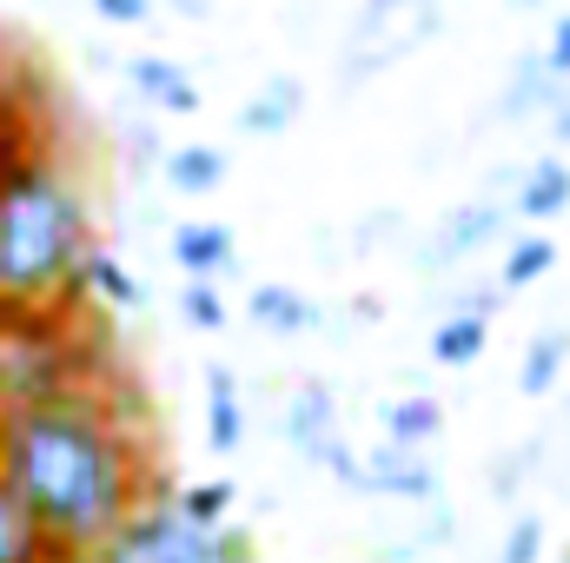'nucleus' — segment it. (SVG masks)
I'll return each mask as SVG.
<instances>
[{"label": "nucleus", "mask_w": 570, "mask_h": 563, "mask_svg": "<svg viewBox=\"0 0 570 563\" xmlns=\"http://www.w3.org/2000/svg\"><path fill=\"white\" fill-rule=\"evenodd\" d=\"M558 273V239L551 233H518L511 246H504V259H498V292L511 298V292H531L538 279H551Z\"/></svg>", "instance_id": "f3484780"}, {"label": "nucleus", "mask_w": 570, "mask_h": 563, "mask_svg": "<svg viewBox=\"0 0 570 563\" xmlns=\"http://www.w3.org/2000/svg\"><path fill=\"white\" fill-rule=\"evenodd\" d=\"M332 431H338V398H332V385H325V378H305V385L285 398L279 437L298 457H318V444H325Z\"/></svg>", "instance_id": "1a4fd4ad"}, {"label": "nucleus", "mask_w": 570, "mask_h": 563, "mask_svg": "<svg viewBox=\"0 0 570 563\" xmlns=\"http://www.w3.org/2000/svg\"><path fill=\"white\" fill-rule=\"evenodd\" d=\"M312 464H325L352 497H365V451H358V444H345V431H332V437L318 444V457H312Z\"/></svg>", "instance_id": "b1692460"}, {"label": "nucleus", "mask_w": 570, "mask_h": 563, "mask_svg": "<svg viewBox=\"0 0 570 563\" xmlns=\"http://www.w3.org/2000/svg\"><path fill=\"white\" fill-rule=\"evenodd\" d=\"M114 372L100 312L87 305H13L0 298V412L53 398L80 378Z\"/></svg>", "instance_id": "7ed1b4c3"}, {"label": "nucleus", "mask_w": 570, "mask_h": 563, "mask_svg": "<svg viewBox=\"0 0 570 563\" xmlns=\"http://www.w3.org/2000/svg\"><path fill=\"white\" fill-rule=\"evenodd\" d=\"M246 318H253L259 332H273V338H305V332L318 325V305H312L298 285L266 279V285L246 292Z\"/></svg>", "instance_id": "ddd939ff"}, {"label": "nucleus", "mask_w": 570, "mask_h": 563, "mask_svg": "<svg viewBox=\"0 0 570 563\" xmlns=\"http://www.w3.org/2000/svg\"><path fill=\"white\" fill-rule=\"evenodd\" d=\"M179 318L193 325V332H226V298H219V279H186L179 285Z\"/></svg>", "instance_id": "5701e85b"}, {"label": "nucleus", "mask_w": 570, "mask_h": 563, "mask_svg": "<svg viewBox=\"0 0 570 563\" xmlns=\"http://www.w3.org/2000/svg\"><path fill=\"white\" fill-rule=\"evenodd\" d=\"M173 266L186 279H226L239 266V239L219 219H179L173 226Z\"/></svg>", "instance_id": "6e6552de"}, {"label": "nucleus", "mask_w": 570, "mask_h": 563, "mask_svg": "<svg viewBox=\"0 0 570 563\" xmlns=\"http://www.w3.org/2000/svg\"><path fill=\"white\" fill-rule=\"evenodd\" d=\"M438 431H444V405H438L431 392H399V398L379 405V437H392V444H419V451H431Z\"/></svg>", "instance_id": "dca6fc26"}, {"label": "nucleus", "mask_w": 570, "mask_h": 563, "mask_svg": "<svg viewBox=\"0 0 570 563\" xmlns=\"http://www.w3.org/2000/svg\"><path fill=\"white\" fill-rule=\"evenodd\" d=\"M0 477L47 524L67 563H87L107 531L159 491V457L153 431L134 418V385L120 392V372H100L0 412Z\"/></svg>", "instance_id": "f257e3e1"}, {"label": "nucleus", "mask_w": 570, "mask_h": 563, "mask_svg": "<svg viewBox=\"0 0 570 563\" xmlns=\"http://www.w3.org/2000/svg\"><path fill=\"white\" fill-rule=\"evenodd\" d=\"M87 563H259L253 537L226 517V524H199L173 504V491H153L140 511H127L107 544Z\"/></svg>", "instance_id": "20e7f679"}, {"label": "nucleus", "mask_w": 570, "mask_h": 563, "mask_svg": "<svg viewBox=\"0 0 570 563\" xmlns=\"http://www.w3.org/2000/svg\"><path fill=\"white\" fill-rule=\"evenodd\" d=\"M0 563H67V551L47 537V524L20 504L7 477H0Z\"/></svg>", "instance_id": "f8f14e48"}, {"label": "nucleus", "mask_w": 570, "mask_h": 563, "mask_svg": "<svg viewBox=\"0 0 570 563\" xmlns=\"http://www.w3.org/2000/svg\"><path fill=\"white\" fill-rule=\"evenodd\" d=\"M87 246H94V213L87 192L60 172L53 146L0 172V298L67 305Z\"/></svg>", "instance_id": "f03ea898"}, {"label": "nucleus", "mask_w": 570, "mask_h": 563, "mask_svg": "<svg viewBox=\"0 0 570 563\" xmlns=\"http://www.w3.org/2000/svg\"><path fill=\"white\" fill-rule=\"evenodd\" d=\"M27 67H33V60H20V53H13V47L0 40V120L13 113V100H20V80H27Z\"/></svg>", "instance_id": "a878e982"}, {"label": "nucleus", "mask_w": 570, "mask_h": 563, "mask_svg": "<svg viewBox=\"0 0 570 563\" xmlns=\"http://www.w3.org/2000/svg\"><path fill=\"white\" fill-rule=\"evenodd\" d=\"M365 497H399V504H431L438 497V464L419 444H392L379 437L365 451Z\"/></svg>", "instance_id": "39448f33"}, {"label": "nucleus", "mask_w": 570, "mask_h": 563, "mask_svg": "<svg viewBox=\"0 0 570 563\" xmlns=\"http://www.w3.org/2000/svg\"><path fill=\"white\" fill-rule=\"evenodd\" d=\"M564 365H570V325H544V332L524 345L518 392H524V398H551V392L564 385Z\"/></svg>", "instance_id": "a211bd4d"}, {"label": "nucleus", "mask_w": 570, "mask_h": 563, "mask_svg": "<svg viewBox=\"0 0 570 563\" xmlns=\"http://www.w3.org/2000/svg\"><path fill=\"white\" fill-rule=\"evenodd\" d=\"M206 444L219 457H233L246 444V405H239L233 365H206Z\"/></svg>", "instance_id": "2eb2a0df"}, {"label": "nucleus", "mask_w": 570, "mask_h": 563, "mask_svg": "<svg viewBox=\"0 0 570 563\" xmlns=\"http://www.w3.org/2000/svg\"><path fill=\"white\" fill-rule=\"evenodd\" d=\"M518 7H538V0H518Z\"/></svg>", "instance_id": "7c9ffc66"}, {"label": "nucleus", "mask_w": 570, "mask_h": 563, "mask_svg": "<svg viewBox=\"0 0 570 563\" xmlns=\"http://www.w3.org/2000/svg\"><path fill=\"white\" fill-rule=\"evenodd\" d=\"M173 7H179L186 20H206V0H173Z\"/></svg>", "instance_id": "c756f323"}, {"label": "nucleus", "mask_w": 570, "mask_h": 563, "mask_svg": "<svg viewBox=\"0 0 570 563\" xmlns=\"http://www.w3.org/2000/svg\"><path fill=\"white\" fill-rule=\"evenodd\" d=\"M127 87L140 93L146 107H159V113H199V87H193V73L179 67V60H166V53H134L127 60Z\"/></svg>", "instance_id": "9b49d317"}, {"label": "nucleus", "mask_w": 570, "mask_h": 563, "mask_svg": "<svg viewBox=\"0 0 570 563\" xmlns=\"http://www.w3.org/2000/svg\"><path fill=\"white\" fill-rule=\"evenodd\" d=\"M94 13L107 27H146L153 20V0H94Z\"/></svg>", "instance_id": "cd10ccee"}, {"label": "nucleus", "mask_w": 570, "mask_h": 563, "mask_svg": "<svg viewBox=\"0 0 570 563\" xmlns=\"http://www.w3.org/2000/svg\"><path fill=\"white\" fill-rule=\"evenodd\" d=\"M173 504H179L186 517H199V524H226V517H233V504H239V484H233V477L179 484V491H173Z\"/></svg>", "instance_id": "4be33fe9"}, {"label": "nucleus", "mask_w": 570, "mask_h": 563, "mask_svg": "<svg viewBox=\"0 0 570 563\" xmlns=\"http://www.w3.org/2000/svg\"><path fill=\"white\" fill-rule=\"evenodd\" d=\"M504 233V206H491V199H471V206H458V213H444L438 219V233L425 239V253H419V266H458V259H478L491 239Z\"/></svg>", "instance_id": "423d86ee"}, {"label": "nucleus", "mask_w": 570, "mask_h": 563, "mask_svg": "<svg viewBox=\"0 0 570 563\" xmlns=\"http://www.w3.org/2000/svg\"><path fill=\"white\" fill-rule=\"evenodd\" d=\"M544 120H551V140L570 146V93H558V100L544 107Z\"/></svg>", "instance_id": "c85d7f7f"}, {"label": "nucleus", "mask_w": 570, "mask_h": 563, "mask_svg": "<svg viewBox=\"0 0 570 563\" xmlns=\"http://www.w3.org/2000/svg\"><path fill=\"white\" fill-rule=\"evenodd\" d=\"M498 563H544V517H531V511H524V517L504 531Z\"/></svg>", "instance_id": "393cba45"}, {"label": "nucleus", "mask_w": 570, "mask_h": 563, "mask_svg": "<svg viewBox=\"0 0 570 563\" xmlns=\"http://www.w3.org/2000/svg\"><path fill=\"white\" fill-rule=\"evenodd\" d=\"M558 93H564V80L544 67V53H524L518 73H511V87H504V120H531V113H544Z\"/></svg>", "instance_id": "412c9836"}, {"label": "nucleus", "mask_w": 570, "mask_h": 563, "mask_svg": "<svg viewBox=\"0 0 570 563\" xmlns=\"http://www.w3.org/2000/svg\"><path fill=\"white\" fill-rule=\"evenodd\" d=\"M564 213H570V166H564V152H544L518 179V219L544 226V219H564Z\"/></svg>", "instance_id": "4468645a"}, {"label": "nucleus", "mask_w": 570, "mask_h": 563, "mask_svg": "<svg viewBox=\"0 0 570 563\" xmlns=\"http://www.w3.org/2000/svg\"><path fill=\"white\" fill-rule=\"evenodd\" d=\"M298 113H305V80L298 73H266L253 87V100L239 107V134L246 140H279L285 127H298Z\"/></svg>", "instance_id": "9d476101"}, {"label": "nucleus", "mask_w": 570, "mask_h": 563, "mask_svg": "<svg viewBox=\"0 0 570 563\" xmlns=\"http://www.w3.org/2000/svg\"><path fill=\"white\" fill-rule=\"evenodd\" d=\"M484 345H491V318H478V312H444L438 325H431V358L438 365H478L484 358Z\"/></svg>", "instance_id": "aec40b11"}, {"label": "nucleus", "mask_w": 570, "mask_h": 563, "mask_svg": "<svg viewBox=\"0 0 570 563\" xmlns=\"http://www.w3.org/2000/svg\"><path fill=\"white\" fill-rule=\"evenodd\" d=\"M159 166H166V186H173L179 199H206V192H219V186H226V152H219V146H206V140L173 146Z\"/></svg>", "instance_id": "6ab92c4d"}, {"label": "nucleus", "mask_w": 570, "mask_h": 563, "mask_svg": "<svg viewBox=\"0 0 570 563\" xmlns=\"http://www.w3.org/2000/svg\"><path fill=\"white\" fill-rule=\"evenodd\" d=\"M538 53H544V67H551L558 80H570V13H558V20H551V40H544Z\"/></svg>", "instance_id": "bb28decb"}, {"label": "nucleus", "mask_w": 570, "mask_h": 563, "mask_svg": "<svg viewBox=\"0 0 570 563\" xmlns=\"http://www.w3.org/2000/svg\"><path fill=\"white\" fill-rule=\"evenodd\" d=\"M67 305H100V312H140L146 305V285L107 253V246H87L80 266H73V285H67Z\"/></svg>", "instance_id": "0eeeda50"}]
</instances>
